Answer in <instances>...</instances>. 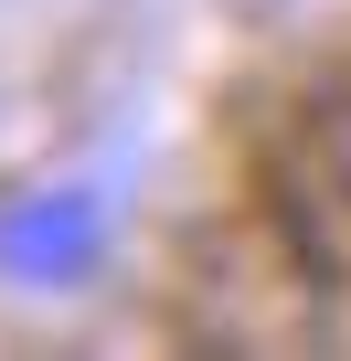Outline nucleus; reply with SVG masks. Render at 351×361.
<instances>
[{"instance_id":"obj_1","label":"nucleus","mask_w":351,"mask_h":361,"mask_svg":"<svg viewBox=\"0 0 351 361\" xmlns=\"http://www.w3.org/2000/svg\"><path fill=\"white\" fill-rule=\"evenodd\" d=\"M75 245H85V202H54V213H22V224H0V266H22V276H54Z\"/></svg>"}]
</instances>
